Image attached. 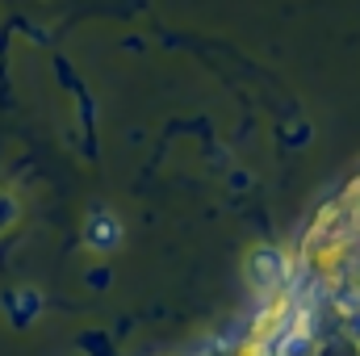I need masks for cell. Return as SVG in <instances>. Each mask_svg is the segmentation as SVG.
Wrapping results in <instances>:
<instances>
[{
	"label": "cell",
	"mask_w": 360,
	"mask_h": 356,
	"mask_svg": "<svg viewBox=\"0 0 360 356\" xmlns=\"http://www.w3.org/2000/svg\"><path fill=\"white\" fill-rule=\"evenodd\" d=\"M348 340L360 344V314H348Z\"/></svg>",
	"instance_id": "obj_4"
},
{
	"label": "cell",
	"mask_w": 360,
	"mask_h": 356,
	"mask_svg": "<svg viewBox=\"0 0 360 356\" xmlns=\"http://www.w3.org/2000/svg\"><path fill=\"white\" fill-rule=\"evenodd\" d=\"M248 281L256 293H281L289 285V260L285 252H272V248H260L252 260H248Z\"/></svg>",
	"instance_id": "obj_1"
},
{
	"label": "cell",
	"mask_w": 360,
	"mask_h": 356,
	"mask_svg": "<svg viewBox=\"0 0 360 356\" xmlns=\"http://www.w3.org/2000/svg\"><path fill=\"white\" fill-rule=\"evenodd\" d=\"M117 243V222H109V218H96V227L89 231V248L96 252H109Z\"/></svg>",
	"instance_id": "obj_3"
},
{
	"label": "cell",
	"mask_w": 360,
	"mask_h": 356,
	"mask_svg": "<svg viewBox=\"0 0 360 356\" xmlns=\"http://www.w3.org/2000/svg\"><path fill=\"white\" fill-rule=\"evenodd\" d=\"M38 306H42V302H38V293H25V289H17V293H8V298H4V310L17 319V327H30V323H34V314H38Z\"/></svg>",
	"instance_id": "obj_2"
}]
</instances>
